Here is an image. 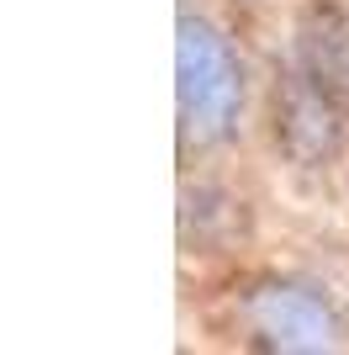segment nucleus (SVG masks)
I'll return each instance as SVG.
<instances>
[{
	"label": "nucleus",
	"instance_id": "nucleus-5",
	"mask_svg": "<svg viewBox=\"0 0 349 355\" xmlns=\"http://www.w3.org/2000/svg\"><path fill=\"white\" fill-rule=\"evenodd\" d=\"M228 6H233V16L265 43V37H276V32H280V16H286L291 0H228Z\"/></svg>",
	"mask_w": 349,
	"mask_h": 355
},
{
	"label": "nucleus",
	"instance_id": "nucleus-2",
	"mask_svg": "<svg viewBox=\"0 0 349 355\" xmlns=\"http://www.w3.org/2000/svg\"><path fill=\"white\" fill-rule=\"evenodd\" d=\"M196 329L222 350H270V355H318L349 350V297L323 276L270 266H233L202 276Z\"/></svg>",
	"mask_w": 349,
	"mask_h": 355
},
{
	"label": "nucleus",
	"instance_id": "nucleus-1",
	"mask_svg": "<svg viewBox=\"0 0 349 355\" xmlns=\"http://www.w3.org/2000/svg\"><path fill=\"white\" fill-rule=\"evenodd\" d=\"M265 43L228 0H174V148L180 164L244 159L260 133Z\"/></svg>",
	"mask_w": 349,
	"mask_h": 355
},
{
	"label": "nucleus",
	"instance_id": "nucleus-4",
	"mask_svg": "<svg viewBox=\"0 0 349 355\" xmlns=\"http://www.w3.org/2000/svg\"><path fill=\"white\" fill-rule=\"evenodd\" d=\"M280 48L349 128V0H291Z\"/></svg>",
	"mask_w": 349,
	"mask_h": 355
},
{
	"label": "nucleus",
	"instance_id": "nucleus-3",
	"mask_svg": "<svg viewBox=\"0 0 349 355\" xmlns=\"http://www.w3.org/2000/svg\"><path fill=\"white\" fill-rule=\"evenodd\" d=\"M180 266L196 276L244 266L260 234V202L249 196L238 159L222 164H180Z\"/></svg>",
	"mask_w": 349,
	"mask_h": 355
}]
</instances>
